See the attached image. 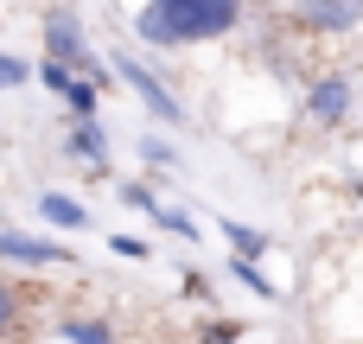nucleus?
<instances>
[{
  "instance_id": "1",
  "label": "nucleus",
  "mask_w": 363,
  "mask_h": 344,
  "mask_svg": "<svg viewBox=\"0 0 363 344\" xmlns=\"http://www.w3.org/2000/svg\"><path fill=\"white\" fill-rule=\"evenodd\" d=\"M236 26H242V0H147L134 13V32L160 51L204 45V38H223Z\"/></svg>"
},
{
  "instance_id": "2",
  "label": "nucleus",
  "mask_w": 363,
  "mask_h": 344,
  "mask_svg": "<svg viewBox=\"0 0 363 344\" xmlns=\"http://www.w3.org/2000/svg\"><path fill=\"white\" fill-rule=\"evenodd\" d=\"M45 57H57V64H70L77 77H89L96 89L108 83V64L89 51V38H83V26H77V13H64V6H51L45 13Z\"/></svg>"
},
{
  "instance_id": "3",
  "label": "nucleus",
  "mask_w": 363,
  "mask_h": 344,
  "mask_svg": "<svg viewBox=\"0 0 363 344\" xmlns=\"http://www.w3.org/2000/svg\"><path fill=\"white\" fill-rule=\"evenodd\" d=\"M108 70H115V77H121V83H128V89H134V96L147 102V115H153V121H166V128H179V121H185L179 96H172V89H166V83L153 77V64H140V57L115 51V64H108Z\"/></svg>"
},
{
  "instance_id": "4",
  "label": "nucleus",
  "mask_w": 363,
  "mask_h": 344,
  "mask_svg": "<svg viewBox=\"0 0 363 344\" xmlns=\"http://www.w3.org/2000/svg\"><path fill=\"white\" fill-rule=\"evenodd\" d=\"M0 262H13V268H77L64 243H45V236L6 230V223H0Z\"/></svg>"
},
{
  "instance_id": "5",
  "label": "nucleus",
  "mask_w": 363,
  "mask_h": 344,
  "mask_svg": "<svg viewBox=\"0 0 363 344\" xmlns=\"http://www.w3.org/2000/svg\"><path fill=\"white\" fill-rule=\"evenodd\" d=\"M294 19H300L306 32L338 38V32H351V26L363 19V0H294Z\"/></svg>"
},
{
  "instance_id": "6",
  "label": "nucleus",
  "mask_w": 363,
  "mask_h": 344,
  "mask_svg": "<svg viewBox=\"0 0 363 344\" xmlns=\"http://www.w3.org/2000/svg\"><path fill=\"white\" fill-rule=\"evenodd\" d=\"M64 153L83 160V172H108V134H102V121H70Z\"/></svg>"
},
{
  "instance_id": "7",
  "label": "nucleus",
  "mask_w": 363,
  "mask_h": 344,
  "mask_svg": "<svg viewBox=\"0 0 363 344\" xmlns=\"http://www.w3.org/2000/svg\"><path fill=\"white\" fill-rule=\"evenodd\" d=\"M306 115L325 121V128H338V121L351 115V83H345V77H319L313 96H306Z\"/></svg>"
},
{
  "instance_id": "8",
  "label": "nucleus",
  "mask_w": 363,
  "mask_h": 344,
  "mask_svg": "<svg viewBox=\"0 0 363 344\" xmlns=\"http://www.w3.org/2000/svg\"><path fill=\"white\" fill-rule=\"evenodd\" d=\"M57 102L70 109V121H96V109H102V89H96L89 77H77V70H70V77L57 83Z\"/></svg>"
},
{
  "instance_id": "9",
  "label": "nucleus",
  "mask_w": 363,
  "mask_h": 344,
  "mask_svg": "<svg viewBox=\"0 0 363 344\" xmlns=\"http://www.w3.org/2000/svg\"><path fill=\"white\" fill-rule=\"evenodd\" d=\"M38 217H45L51 230H89V211H83V198H70V192H45V198H38Z\"/></svg>"
},
{
  "instance_id": "10",
  "label": "nucleus",
  "mask_w": 363,
  "mask_h": 344,
  "mask_svg": "<svg viewBox=\"0 0 363 344\" xmlns=\"http://www.w3.org/2000/svg\"><path fill=\"white\" fill-rule=\"evenodd\" d=\"M57 338H64V344H115V332H108L102 319H83V313H64V319H57Z\"/></svg>"
},
{
  "instance_id": "11",
  "label": "nucleus",
  "mask_w": 363,
  "mask_h": 344,
  "mask_svg": "<svg viewBox=\"0 0 363 344\" xmlns=\"http://www.w3.org/2000/svg\"><path fill=\"white\" fill-rule=\"evenodd\" d=\"M223 243H230L236 255H255V262H262V249H268V230H249V223L223 217Z\"/></svg>"
},
{
  "instance_id": "12",
  "label": "nucleus",
  "mask_w": 363,
  "mask_h": 344,
  "mask_svg": "<svg viewBox=\"0 0 363 344\" xmlns=\"http://www.w3.org/2000/svg\"><path fill=\"white\" fill-rule=\"evenodd\" d=\"M223 268H230V274H236V281H242L249 294H262V300H274V281H268V274L255 268V255H230Z\"/></svg>"
},
{
  "instance_id": "13",
  "label": "nucleus",
  "mask_w": 363,
  "mask_h": 344,
  "mask_svg": "<svg viewBox=\"0 0 363 344\" xmlns=\"http://www.w3.org/2000/svg\"><path fill=\"white\" fill-rule=\"evenodd\" d=\"M153 223H160V230H172V236H185V243H198V236H204V230H198L179 204H160V211H153Z\"/></svg>"
},
{
  "instance_id": "14",
  "label": "nucleus",
  "mask_w": 363,
  "mask_h": 344,
  "mask_svg": "<svg viewBox=\"0 0 363 344\" xmlns=\"http://www.w3.org/2000/svg\"><path fill=\"white\" fill-rule=\"evenodd\" d=\"M140 160H147L153 172H172V166H179V147H166L160 134H147V140H140Z\"/></svg>"
},
{
  "instance_id": "15",
  "label": "nucleus",
  "mask_w": 363,
  "mask_h": 344,
  "mask_svg": "<svg viewBox=\"0 0 363 344\" xmlns=\"http://www.w3.org/2000/svg\"><path fill=\"white\" fill-rule=\"evenodd\" d=\"M26 77H32V64H26V57H13V51H0V89H19Z\"/></svg>"
},
{
  "instance_id": "16",
  "label": "nucleus",
  "mask_w": 363,
  "mask_h": 344,
  "mask_svg": "<svg viewBox=\"0 0 363 344\" xmlns=\"http://www.w3.org/2000/svg\"><path fill=\"white\" fill-rule=\"evenodd\" d=\"M13 326H19V294H13V287L0 281V344L13 338Z\"/></svg>"
},
{
  "instance_id": "17",
  "label": "nucleus",
  "mask_w": 363,
  "mask_h": 344,
  "mask_svg": "<svg viewBox=\"0 0 363 344\" xmlns=\"http://www.w3.org/2000/svg\"><path fill=\"white\" fill-rule=\"evenodd\" d=\"M121 204H134V211H147V217H153V211H160V198H153V192H147V185H134V179H128V185H121Z\"/></svg>"
},
{
  "instance_id": "18",
  "label": "nucleus",
  "mask_w": 363,
  "mask_h": 344,
  "mask_svg": "<svg viewBox=\"0 0 363 344\" xmlns=\"http://www.w3.org/2000/svg\"><path fill=\"white\" fill-rule=\"evenodd\" d=\"M198 338H204V344H236V338H242V326H236V319H223V326L211 319V326H204Z\"/></svg>"
},
{
  "instance_id": "19",
  "label": "nucleus",
  "mask_w": 363,
  "mask_h": 344,
  "mask_svg": "<svg viewBox=\"0 0 363 344\" xmlns=\"http://www.w3.org/2000/svg\"><path fill=\"white\" fill-rule=\"evenodd\" d=\"M108 249H115V255H128V262H147V243H140V236H121V230H115V236H108Z\"/></svg>"
}]
</instances>
